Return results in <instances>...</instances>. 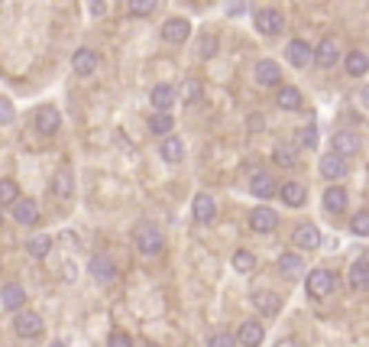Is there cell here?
<instances>
[{"mask_svg":"<svg viewBox=\"0 0 369 347\" xmlns=\"http://www.w3.org/2000/svg\"><path fill=\"white\" fill-rule=\"evenodd\" d=\"M133 243H137V250L143 253V256H156V253H162V247H166V237H162V231H159L156 224H137V231H133Z\"/></svg>","mask_w":369,"mask_h":347,"instance_id":"1","label":"cell"},{"mask_svg":"<svg viewBox=\"0 0 369 347\" xmlns=\"http://www.w3.org/2000/svg\"><path fill=\"white\" fill-rule=\"evenodd\" d=\"M305 285H308V295H315V299H324V295L334 292V273L317 266V270H311V273H308Z\"/></svg>","mask_w":369,"mask_h":347,"instance_id":"2","label":"cell"},{"mask_svg":"<svg viewBox=\"0 0 369 347\" xmlns=\"http://www.w3.org/2000/svg\"><path fill=\"white\" fill-rule=\"evenodd\" d=\"M36 130L43 133V137H55L59 130H62V114H59V107L52 104H43L36 111Z\"/></svg>","mask_w":369,"mask_h":347,"instance_id":"3","label":"cell"},{"mask_svg":"<svg viewBox=\"0 0 369 347\" xmlns=\"http://www.w3.org/2000/svg\"><path fill=\"white\" fill-rule=\"evenodd\" d=\"M13 331L20 337H39L43 335V315H36L30 308H20V315L13 318Z\"/></svg>","mask_w":369,"mask_h":347,"instance_id":"4","label":"cell"},{"mask_svg":"<svg viewBox=\"0 0 369 347\" xmlns=\"http://www.w3.org/2000/svg\"><path fill=\"white\" fill-rule=\"evenodd\" d=\"M10 211H13V221L20 227H36L39 224V205L32 198H17L10 205Z\"/></svg>","mask_w":369,"mask_h":347,"instance_id":"5","label":"cell"},{"mask_svg":"<svg viewBox=\"0 0 369 347\" xmlns=\"http://www.w3.org/2000/svg\"><path fill=\"white\" fill-rule=\"evenodd\" d=\"M49 189H52V195L59 201H72L74 198V176L68 172V169H55L52 182H49Z\"/></svg>","mask_w":369,"mask_h":347,"instance_id":"6","label":"cell"},{"mask_svg":"<svg viewBox=\"0 0 369 347\" xmlns=\"http://www.w3.org/2000/svg\"><path fill=\"white\" fill-rule=\"evenodd\" d=\"M285 26V17L272 7H263V10L256 13V30L263 32V36H275V32H282Z\"/></svg>","mask_w":369,"mask_h":347,"instance_id":"7","label":"cell"},{"mask_svg":"<svg viewBox=\"0 0 369 347\" xmlns=\"http://www.w3.org/2000/svg\"><path fill=\"white\" fill-rule=\"evenodd\" d=\"M285 59L295 65V68H305V65H311V59H315V49H311L305 39H292L285 46Z\"/></svg>","mask_w":369,"mask_h":347,"instance_id":"8","label":"cell"},{"mask_svg":"<svg viewBox=\"0 0 369 347\" xmlns=\"http://www.w3.org/2000/svg\"><path fill=\"white\" fill-rule=\"evenodd\" d=\"M191 36V23L185 20V17H172V20H166L162 23V39L166 42H185Z\"/></svg>","mask_w":369,"mask_h":347,"instance_id":"9","label":"cell"},{"mask_svg":"<svg viewBox=\"0 0 369 347\" xmlns=\"http://www.w3.org/2000/svg\"><path fill=\"white\" fill-rule=\"evenodd\" d=\"M97 65H101V55H97L94 49H78V53L72 55V68H74V75H81V78L94 75Z\"/></svg>","mask_w":369,"mask_h":347,"instance_id":"10","label":"cell"},{"mask_svg":"<svg viewBox=\"0 0 369 347\" xmlns=\"http://www.w3.org/2000/svg\"><path fill=\"white\" fill-rule=\"evenodd\" d=\"M88 270H91V276H94L97 283H114L117 279V263L110 260V256H91V263H88Z\"/></svg>","mask_w":369,"mask_h":347,"instance_id":"11","label":"cell"},{"mask_svg":"<svg viewBox=\"0 0 369 347\" xmlns=\"http://www.w3.org/2000/svg\"><path fill=\"white\" fill-rule=\"evenodd\" d=\"M321 176L330 182H337L347 176V159L340 156V153H327V156H321Z\"/></svg>","mask_w":369,"mask_h":347,"instance_id":"12","label":"cell"},{"mask_svg":"<svg viewBox=\"0 0 369 347\" xmlns=\"http://www.w3.org/2000/svg\"><path fill=\"white\" fill-rule=\"evenodd\" d=\"M256 82L263 84V88H275V84H282V68L272 59H259L256 62Z\"/></svg>","mask_w":369,"mask_h":347,"instance_id":"13","label":"cell"},{"mask_svg":"<svg viewBox=\"0 0 369 347\" xmlns=\"http://www.w3.org/2000/svg\"><path fill=\"white\" fill-rule=\"evenodd\" d=\"M250 227H253L256 234H269L279 227V214H275L272 208H256L250 211Z\"/></svg>","mask_w":369,"mask_h":347,"instance_id":"14","label":"cell"},{"mask_svg":"<svg viewBox=\"0 0 369 347\" xmlns=\"http://www.w3.org/2000/svg\"><path fill=\"white\" fill-rule=\"evenodd\" d=\"M214 214H217V205H214L211 195H195V201H191V218L198 224H211Z\"/></svg>","mask_w":369,"mask_h":347,"instance_id":"15","label":"cell"},{"mask_svg":"<svg viewBox=\"0 0 369 347\" xmlns=\"http://www.w3.org/2000/svg\"><path fill=\"white\" fill-rule=\"evenodd\" d=\"M253 306L263 312V315H279L282 312V299H279V292H266V289H256L253 292Z\"/></svg>","mask_w":369,"mask_h":347,"instance_id":"16","label":"cell"},{"mask_svg":"<svg viewBox=\"0 0 369 347\" xmlns=\"http://www.w3.org/2000/svg\"><path fill=\"white\" fill-rule=\"evenodd\" d=\"M263 325L259 321H243L240 325V331H237V344H243V347H259L263 344Z\"/></svg>","mask_w":369,"mask_h":347,"instance_id":"17","label":"cell"},{"mask_svg":"<svg viewBox=\"0 0 369 347\" xmlns=\"http://www.w3.org/2000/svg\"><path fill=\"white\" fill-rule=\"evenodd\" d=\"M292 241H295L298 250H315L317 243H321V231H317L315 224H301V227H295Z\"/></svg>","mask_w":369,"mask_h":347,"instance_id":"18","label":"cell"},{"mask_svg":"<svg viewBox=\"0 0 369 347\" xmlns=\"http://www.w3.org/2000/svg\"><path fill=\"white\" fill-rule=\"evenodd\" d=\"M279 273H282L285 279H298V276L305 273V260H301L295 250L282 253V256H279Z\"/></svg>","mask_w":369,"mask_h":347,"instance_id":"19","label":"cell"},{"mask_svg":"<svg viewBox=\"0 0 369 347\" xmlns=\"http://www.w3.org/2000/svg\"><path fill=\"white\" fill-rule=\"evenodd\" d=\"M334 153H340V156H357L359 153V133H353V130H340L337 137H334Z\"/></svg>","mask_w":369,"mask_h":347,"instance_id":"20","label":"cell"},{"mask_svg":"<svg viewBox=\"0 0 369 347\" xmlns=\"http://www.w3.org/2000/svg\"><path fill=\"white\" fill-rule=\"evenodd\" d=\"M337 59H340V49H337V42L330 39H321V46L315 49V62L321 65V68H330V65H337Z\"/></svg>","mask_w":369,"mask_h":347,"instance_id":"21","label":"cell"},{"mask_svg":"<svg viewBox=\"0 0 369 347\" xmlns=\"http://www.w3.org/2000/svg\"><path fill=\"white\" fill-rule=\"evenodd\" d=\"M0 302H3V308H10V312H20L23 302H26L23 285L20 283H7L3 289H0Z\"/></svg>","mask_w":369,"mask_h":347,"instance_id":"22","label":"cell"},{"mask_svg":"<svg viewBox=\"0 0 369 347\" xmlns=\"http://www.w3.org/2000/svg\"><path fill=\"white\" fill-rule=\"evenodd\" d=\"M347 283H350V289H357V292H366V289H369V260H357V263L350 266Z\"/></svg>","mask_w":369,"mask_h":347,"instance_id":"23","label":"cell"},{"mask_svg":"<svg viewBox=\"0 0 369 347\" xmlns=\"http://www.w3.org/2000/svg\"><path fill=\"white\" fill-rule=\"evenodd\" d=\"M279 195H282V201L288 205V208H301L305 198H308V191H305L301 182H285L282 189H279Z\"/></svg>","mask_w":369,"mask_h":347,"instance_id":"24","label":"cell"},{"mask_svg":"<svg viewBox=\"0 0 369 347\" xmlns=\"http://www.w3.org/2000/svg\"><path fill=\"white\" fill-rule=\"evenodd\" d=\"M250 191H253L256 198H272L279 189H275V179L269 172H256L253 179H250Z\"/></svg>","mask_w":369,"mask_h":347,"instance_id":"25","label":"cell"},{"mask_svg":"<svg viewBox=\"0 0 369 347\" xmlns=\"http://www.w3.org/2000/svg\"><path fill=\"white\" fill-rule=\"evenodd\" d=\"M324 208L330 214H340V211H347V189H340V185H330L324 191Z\"/></svg>","mask_w":369,"mask_h":347,"instance_id":"26","label":"cell"},{"mask_svg":"<svg viewBox=\"0 0 369 347\" xmlns=\"http://www.w3.org/2000/svg\"><path fill=\"white\" fill-rule=\"evenodd\" d=\"M159 153H162V159H166V162H172V166L185 159V147H181V140L172 137V133H166V140H162V149H159Z\"/></svg>","mask_w":369,"mask_h":347,"instance_id":"27","label":"cell"},{"mask_svg":"<svg viewBox=\"0 0 369 347\" xmlns=\"http://www.w3.org/2000/svg\"><path fill=\"white\" fill-rule=\"evenodd\" d=\"M149 101H152L156 111H169L172 101H175V88H172V84H156V88L149 91Z\"/></svg>","mask_w":369,"mask_h":347,"instance_id":"28","label":"cell"},{"mask_svg":"<svg viewBox=\"0 0 369 347\" xmlns=\"http://www.w3.org/2000/svg\"><path fill=\"white\" fill-rule=\"evenodd\" d=\"M275 101H279V107H282V111H298V107H301V91H298L295 84H282Z\"/></svg>","mask_w":369,"mask_h":347,"instance_id":"29","label":"cell"},{"mask_svg":"<svg viewBox=\"0 0 369 347\" xmlns=\"http://www.w3.org/2000/svg\"><path fill=\"white\" fill-rule=\"evenodd\" d=\"M26 253H30L32 260H46V256L52 253V237H46V234L30 237V241H26Z\"/></svg>","mask_w":369,"mask_h":347,"instance_id":"30","label":"cell"},{"mask_svg":"<svg viewBox=\"0 0 369 347\" xmlns=\"http://www.w3.org/2000/svg\"><path fill=\"white\" fill-rule=\"evenodd\" d=\"M172 126H175V117H172L169 111H156V114L149 117V130H152L156 137H166V133H172Z\"/></svg>","mask_w":369,"mask_h":347,"instance_id":"31","label":"cell"},{"mask_svg":"<svg viewBox=\"0 0 369 347\" xmlns=\"http://www.w3.org/2000/svg\"><path fill=\"white\" fill-rule=\"evenodd\" d=\"M343 65H347V75H353V78H359V75H366V72H369V59H366V53H359V49L347 53Z\"/></svg>","mask_w":369,"mask_h":347,"instance_id":"32","label":"cell"},{"mask_svg":"<svg viewBox=\"0 0 369 347\" xmlns=\"http://www.w3.org/2000/svg\"><path fill=\"white\" fill-rule=\"evenodd\" d=\"M217 46H221V42H217V32H201L198 59H204V62H208V59H214V55H217Z\"/></svg>","mask_w":369,"mask_h":347,"instance_id":"33","label":"cell"},{"mask_svg":"<svg viewBox=\"0 0 369 347\" xmlns=\"http://www.w3.org/2000/svg\"><path fill=\"white\" fill-rule=\"evenodd\" d=\"M17 198H20V185L13 179H0V208H10Z\"/></svg>","mask_w":369,"mask_h":347,"instance_id":"34","label":"cell"},{"mask_svg":"<svg viewBox=\"0 0 369 347\" xmlns=\"http://www.w3.org/2000/svg\"><path fill=\"white\" fill-rule=\"evenodd\" d=\"M233 270H237V273H243V276H250L256 270V256L250 250H237V253H233Z\"/></svg>","mask_w":369,"mask_h":347,"instance_id":"35","label":"cell"},{"mask_svg":"<svg viewBox=\"0 0 369 347\" xmlns=\"http://www.w3.org/2000/svg\"><path fill=\"white\" fill-rule=\"evenodd\" d=\"M272 159L279 162L282 169H292L298 162V153L292 147H275V153H272Z\"/></svg>","mask_w":369,"mask_h":347,"instance_id":"36","label":"cell"},{"mask_svg":"<svg viewBox=\"0 0 369 347\" xmlns=\"http://www.w3.org/2000/svg\"><path fill=\"white\" fill-rule=\"evenodd\" d=\"M350 231L359 234V237H369V211H357L350 218Z\"/></svg>","mask_w":369,"mask_h":347,"instance_id":"37","label":"cell"},{"mask_svg":"<svg viewBox=\"0 0 369 347\" xmlns=\"http://www.w3.org/2000/svg\"><path fill=\"white\" fill-rule=\"evenodd\" d=\"M127 10L133 17H149V13L156 10V0H127Z\"/></svg>","mask_w":369,"mask_h":347,"instance_id":"38","label":"cell"},{"mask_svg":"<svg viewBox=\"0 0 369 347\" xmlns=\"http://www.w3.org/2000/svg\"><path fill=\"white\" fill-rule=\"evenodd\" d=\"M13 117H17V111H13V101H10V97H0V126L13 124Z\"/></svg>","mask_w":369,"mask_h":347,"instance_id":"39","label":"cell"},{"mask_svg":"<svg viewBox=\"0 0 369 347\" xmlns=\"http://www.w3.org/2000/svg\"><path fill=\"white\" fill-rule=\"evenodd\" d=\"M107 347H133V337H130L127 331H110V337H107Z\"/></svg>","mask_w":369,"mask_h":347,"instance_id":"40","label":"cell"},{"mask_svg":"<svg viewBox=\"0 0 369 347\" xmlns=\"http://www.w3.org/2000/svg\"><path fill=\"white\" fill-rule=\"evenodd\" d=\"M208 347H237V337L227 335V331H221V335H214L211 341H208Z\"/></svg>","mask_w":369,"mask_h":347,"instance_id":"41","label":"cell"},{"mask_svg":"<svg viewBox=\"0 0 369 347\" xmlns=\"http://www.w3.org/2000/svg\"><path fill=\"white\" fill-rule=\"evenodd\" d=\"M181 97H185L188 104H191V101H198V97H201V84L198 82H185V91H181Z\"/></svg>","mask_w":369,"mask_h":347,"instance_id":"42","label":"cell"},{"mask_svg":"<svg viewBox=\"0 0 369 347\" xmlns=\"http://www.w3.org/2000/svg\"><path fill=\"white\" fill-rule=\"evenodd\" d=\"M301 143H305V147H315V143H317V126L315 124L301 130Z\"/></svg>","mask_w":369,"mask_h":347,"instance_id":"43","label":"cell"},{"mask_svg":"<svg viewBox=\"0 0 369 347\" xmlns=\"http://www.w3.org/2000/svg\"><path fill=\"white\" fill-rule=\"evenodd\" d=\"M104 10H107V7H104V0H91V13H94V17H101Z\"/></svg>","mask_w":369,"mask_h":347,"instance_id":"44","label":"cell"},{"mask_svg":"<svg viewBox=\"0 0 369 347\" xmlns=\"http://www.w3.org/2000/svg\"><path fill=\"white\" fill-rule=\"evenodd\" d=\"M275 347H301V344H298L295 337H282V341H279V344H275Z\"/></svg>","mask_w":369,"mask_h":347,"instance_id":"45","label":"cell"},{"mask_svg":"<svg viewBox=\"0 0 369 347\" xmlns=\"http://www.w3.org/2000/svg\"><path fill=\"white\" fill-rule=\"evenodd\" d=\"M363 104L369 107V84H366V88H363Z\"/></svg>","mask_w":369,"mask_h":347,"instance_id":"46","label":"cell"},{"mask_svg":"<svg viewBox=\"0 0 369 347\" xmlns=\"http://www.w3.org/2000/svg\"><path fill=\"white\" fill-rule=\"evenodd\" d=\"M146 347H159V344H146Z\"/></svg>","mask_w":369,"mask_h":347,"instance_id":"47","label":"cell"},{"mask_svg":"<svg viewBox=\"0 0 369 347\" xmlns=\"http://www.w3.org/2000/svg\"><path fill=\"white\" fill-rule=\"evenodd\" d=\"M0 221H3V218H0Z\"/></svg>","mask_w":369,"mask_h":347,"instance_id":"48","label":"cell"}]
</instances>
